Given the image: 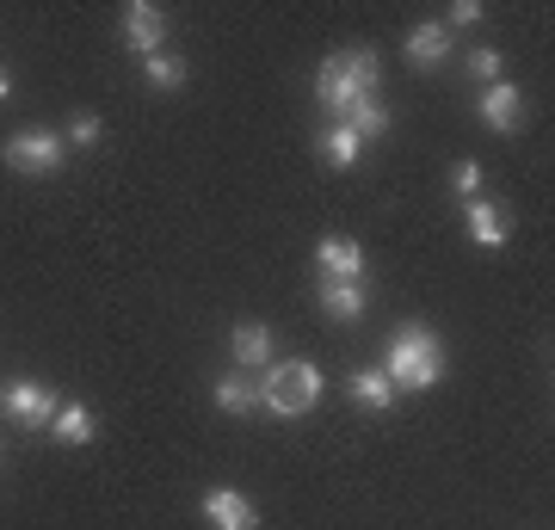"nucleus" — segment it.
I'll return each instance as SVG.
<instances>
[{
    "label": "nucleus",
    "mask_w": 555,
    "mask_h": 530,
    "mask_svg": "<svg viewBox=\"0 0 555 530\" xmlns=\"http://www.w3.org/2000/svg\"><path fill=\"white\" fill-rule=\"evenodd\" d=\"M315 99L327 105V112H339V118L364 99V93H358V80H352V68H346V56H327L315 68Z\"/></svg>",
    "instance_id": "nucleus-7"
},
{
    "label": "nucleus",
    "mask_w": 555,
    "mask_h": 530,
    "mask_svg": "<svg viewBox=\"0 0 555 530\" xmlns=\"http://www.w3.org/2000/svg\"><path fill=\"white\" fill-rule=\"evenodd\" d=\"M401 50H408V62L426 75V68H438V62L451 56V31H444L438 20H426V25H414V31H408V43H401Z\"/></svg>",
    "instance_id": "nucleus-11"
},
{
    "label": "nucleus",
    "mask_w": 555,
    "mask_h": 530,
    "mask_svg": "<svg viewBox=\"0 0 555 530\" xmlns=\"http://www.w3.org/2000/svg\"><path fill=\"white\" fill-rule=\"evenodd\" d=\"M321 155L334 160V167H358V155H364V137H358L352 124L339 118L334 130H327V137H321Z\"/></svg>",
    "instance_id": "nucleus-17"
},
{
    "label": "nucleus",
    "mask_w": 555,
    "mask_h": 530,
    "mask_svg": "<svg viewBox=\"0 0 555 530\" xmlns=\"http://www.w3.org/2000/svg\"><path fill=\"white\" fill-rule=\"evenodd\" d=\"M469 241L476 247H506L513 241V217L500 204H488V197H469Z\"/></svg>",
    "instance_id": "nucleus-10"
},
{
    "label": "nucleus",
    "mask_w": 555,
    "mask_h": 530,
    "mask_svg": "<svg viewBox=\"0 0 555 530\" xmlns=\"http://www.w3.org/2000/svg\"><path fill=\"white\" fill-rule=\"evenodd\" d=\"M500 68H506L500 50H476V56H469V75H476V80H500Z\"/></svg>",
    "instance_id": "nucleus-23"
},
{
    "label": "nucleus",
    "mask_w": 555,
    "mask_h": 530,
    "mask_svg": "<svg viewBox=\"0 0 555 530\" xmlns=\"http://www.w3.org/2000/svg\"><path fill=\"white\" fill-rule=\"evenodd\" d=\"M481 124H488V130H494V137H513L518 130V118H525V99H518V87L513 80H494V87H488V93H481Z\"/></svg>",
    "instance_id": "nucleus-9"
},
{
    "label": "nucleus",
    "mask_w": 555,
    "mask_h": 530,
    "mask_svg": "<svg viewBox=\"0 0 555 530\" xmlns=\"http://www.w3.org/2000/svg\"><path fill=\"white\" fill-rule=\"evenodd\" d=\"M321 314L334 327H352L364 314V284H339V277H321Z\"/></svg>",
    "instance_id": "nucleus-13"
},
{
    "label": "nucleus",
    "mask_w": 555,
    "mask_h": 530,
    "mask_svg": "<svg viewBox=\"0 0 555 530\" xmlns=\"http://www.w3.org/2000/svg\"><path fill=\"white\" fill-rule=\"evenodd\" d=\"M217 408H222V413H235V419H241V413H254V408H259V389L247 383V371L217 376Z\"/></svg>",
    "instance_id": "nucleus-16"
},
{
    "label": "nucleus",
    "mask_w": 555,
    "mask_h": 530,
    "mask_svg": "<svg viewBox=\"0 0 555 530\" xmlns=\"http://www.w3.org/2000/svg\"><path fill=\"white\" fill-rule=\"evenodd\" d=\"M383 376L396 383V395H420V389H433V383H444V339L426 321L396 327L389 358H383Z\"/></svg>",
    "instance_id": "nucleus-1"
},
{
    "label": "nucleus",
    "mask_w": 555,
    "mask_h": 530,
    "mask_svg": "<svg viewBox=\"0 0 555 530\" xmlns=\"http://www.w3.org/2000/svg\"><path fill=\"white\" fill-rule=\"evenodd\" d=\"M50 438H56V444H68V451H80V444L93 438V408H80V401L56 408V419H50Z\"/></svg>",
    "instance_id": "nucleus-14"
},
{
    "label": "nucleus",
    "mask_w": 555,
    "mask_h": 530,
    "mask_svg": "<svg viewBox=\"0 0 555 530\" xmlns=\"http://www.w3.org/2000/svg\"><path fill=\"white\" fill-rule=\"evenodd\" d=\"M142 80H149L155 93H173L179 80H185V62H179V56H167V50H160V56H149V62H142Z\"/></svg>",
    "instance_id": "nucleus-20"
},
{
    "label": "nucleus",
    "mask_w": 555,
    "mask_h": 530,
    "mask_svg": "<svg viewBox=\"0 0 555 530\" xmlns=\"http://www.w3.org/2000/svg\"><path fill=\"white\" fill-rule=\"evenodd\" d=\"M62 142H75V148H100V142H105V124L93 118V112H80V118L68 124V137H62Z\"/></svg>",
    "instance_id": "nucleus-21"
},
{
    "label": "nucleus",
    "mask_w": 555,
    "mask_h": 530,
    "mask_svg": "<svg viewBox=\"0 0 555 530\" xmlns=\"http://www.w3.org/2000/svg\"><path fill=\"white\" fill-rule=\"evenodd\" d=\"M7 413L20 419V426H50L56 419V395L43 389V383H31V376H20V383H7Z\"/></svg>",
    "instance_id": "nucleus-6"
},
{
    "label": "nucleus",
    "mask_w": 555,
    "mask_h": 530,
    "mask_svg": "<svg viewBox=\"0 0 555 530\" xmlns=\"http://www.w3.org/2000/svg\"><path fill=\"white\" fill-rule=\"evenodd\" d=\"M451 25H456V31H463V25H481V7H476V0H456V7H451ZM451 25H444V31H451Z\"/></svg>",
    "instance_id": "nucleus-24"
},
{
    "label": "nucleus",
    "mask_w": 555,
    "mask_h": 530,
    "mask_svg": "<svg viewBox=\"0 0 555 530\" xmlns=\"http://www.w3.org/2000/svg\"><path fill=\"white\" fill-rule=\"evenodd\" d=\"M0 99H13V75H7V62H0Z\"/></svg>",
    "instance_id": "nucleus-25"
},
{
    "label": "nucleus",
    "mask_w": 555,
    "mask_h": 530,
    "mask_svg": "<svg viewBox=\"0 0 555 530\" xmlns=\"http://www.w3.org/2000/svg\"><path fill=\"white\" fill-rule=\"evenodd\" d=\"M346 124L371 142V137H383V130H389V105H383V99H358L352 112H346Z\"/></svg>",
    "instance_id": "nucleus-19"
},
{
    "label": "nucleus",
    "mask_w": 555,
    "mask_h": 530,
    "mask_svg": "<svg viewBox=\"0 0 555 530\" xmlns=\"http://www.w3.org/2000/svg\"><path fill=\"white\" fill-rule=\"evenodd\" d=\"M346 395H352L358 408H371V413H383V408H396V383L383 371H358L352 383H346Z\"/></svg>",
    "instance_id": "nucleus-15"
},
{
    "label": "nucleus",
    "mask_w": 555,
    "mask_h": 530,
    "mask_svg": "<svg viewBox=\"0 0 555 530\" xmlns=\"http://www.w3.org/2000/svg\"><path fill=\"white\" fill-rule=\"evenodd\" d=\"M124 43H130L142 62L160 56V43H167V13H160L155 0H130V7H124Z\"/></svg>",
    "instance_id": "nucleus-4"
},
{
    "label": "nucleus",
    "mask_w": 555,
    "mask_h": 530,
    "mask_svg": "<svg viewBox=\"0 0 555 530\" xmlns=\"http://www.w3.org/2000/svg\"><path fill=\"white\" fill-rule=\"evenodd\" d=\"M62 160H68V142L56 137V130H13L7 137V167L13 173H25V179H50V173H62Z\"/></svg>",
    "instance_id": "nucleus-3"
},
{
    "label": "nucleus",
    "mask_w": 555,
    "mask_h": 530,
    "mask_svg": "<svg viewBox=\"0 0 555 530\" xmlns=\"http://www.w3.org/2000/svg\"><path fill=\"white\" fill-rule=\"evenodd\" d=\"M315 266H321V277H339V284H358V277H364V247H358L352 235H321V247H315Z\"/></svg>",
    "instance_id": "nucleus-8"
},
{
    "label": "nucleus",
    "mask_w": 555,
    "mask_h": 530,
    "mask_svg": "<svg viewBox=\"0 0 555 530\" xmlns=\"http://www.w3.org/2000/svg\"><path fill=\"white\" fill-rule=\"evenodd\" d=\"M451 192L481 197V167H476V160H456V167H451Z\"/></svg>",
    "instance_id": "nucleus-22"
},
{
    "label": "nucleus",
    "mask_w": 555,
    "mask_h": 530,
    "mask_svg": "<svg viewBox=\"0 0 555 530\" xmlns=\"http://www.w3.org/2000/svg\"><path fill=\"white\" fill-rule=\"evenodd\" d=\"M321 401V371L309 358H291V364H266V383H259V408H272L278 419H297Z\"/></svg>",
    "instance_id": "nucleus-2"
},
{
    "label": "nucleus",
    "mask_w": 555,
    "mask_h": 530,
    "mask_svg": "<svg viewBox=\"0 0 555 530\" xmlns=\"http://www.w3.org/2000/svg\"><path fill=\"white\" fill-rule=\"evenodd\" d=\"M229 352H235V371H266V364H272V327L241 321L235 339H229Z\"/></svg>",
    "instance_id": "nucleus-12"
},
{
    "label": "nucleus",
    "mask_w": 555,
    "mask_h": 530,
    "mask_svg": "<svg viewBox=\"0 0 555 530\" xmlns=\"http://www.w3.org/2000/svg\"><path fill=\"white\" fill-rule=\"evenodd\" d=\"M339 56H346V68H352L358 93L377 99V87H383V62H377V50H339Z\"/></svg>",
    "instance_id": "nucleus-18"
},
{
    "label": "nucleus",
    "mask_w": 555,
    "mask_h": 530,
    "mask_svg": "<svg viewBox=\"0 0 555 530\" xmlns=\"http://www.w3.org/2000/svg\"><path fill=\"white\" fill-rule=\"evenodd\" d=\"M204 525L210 530H259V506L241 488H210L204 493Z\"/></svg>",
    "instance_id": "nucleus-5"
}]
</instances>
